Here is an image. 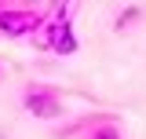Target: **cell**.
Segmentation results:
<instances>
[{
  "mask_svg": "<svg viewBox=\"0 0 146 139\" xmlns=\"http://www.w3.org/2000/svg\"><path fill=\"white\" fill-rule=\"evenodd\" d=\"M22 106H26V114H33L40 121H51V117L62 114V95L51 84L33 81V84H26V92H22Z\"/></svg>",
  "mask_w": 146,
  "mask_h": 139,
  "instance_id": "3957f363",
  "label": "cell"
},
{
  "mask_svg": "<svg viewBox=\"0 0 146 139\" xmlns=\"http://www.w3.org/2000/svg\"><path fill=\"white\" fill-rule=\"evenodd\" d=\"M139 15H143L139 7H124V11L117 15V22H113V26H117V29H131V22H139Z\"/></svg>",
  "mask_w": 146,
  "mask_h": 139,
  "instance_id": "8992f818",
  "label": "cell"
},
{
  "mask_svg": "<svg viewBox=\"0 0 146 139\" xmlns=\"http://www.w3.org/2000/svg\"><path fill=\"white\" fill-rule=\"evenodd\" d=\"M36 40L51 55H62V59L66 55H77V48H80L77 29H73V18H55V15H44V26H40Z\"/></svg>",
  "mask_w": 146,
  "mask_h": 139,
  "instance_id": "6da1fadb",
  "label": "cell"
},
{
  "mask_svg": "<svg viewBox=\"0 0 146 139\" xmlns=\"http://www.w3.org/2000/svg\"><path fill=\"white\" fill-rule=\"evenodd\" d=\"M80 128H84V136H80V139H124V136H121V124L113 121L110 114H99V117L84 121Z\"/></svg>",
  "mask_w": 146,
  "mask_h": 139,
  "instance_id": "277c9868",
  "label": "cell"
},
{
  "mask_svg": "<svg viewBox=\"0 0 146 139\" xmlns=\"http://www.w3.org/2000/svg\"><path fill=\"white\" fill-rule=\"evenodd\" d=\"M0 81H4V70H0Z\"/></svg>",
  "mask_w": 146,
  "mask_h": 139,
  "instance_id": "52a82bcc",
  "label": "cell"
},
{
  "mask_svg": "<svg viewBox=\"0 0 146 139\" xmlns=\"http://www.w3.org/2000/svg\"><path fill=\"white\" fill-rule=\"evenodd\" d=\"M77 7H80V0H51V7H48L44 15H55V18H77Z\"/></svg>",
  "mask_w": 146,
  "mask_h": 139,
  "instance_id": "5b68a950",
  "label": "cell"
},
{
  "mask_svg": "<svg viewBox=\"0 0 146 139\" xmlns=\"http://www.w3.org/2000/svg\"><path fill=\"white\" fill-rule=\"evenodd\" d=\"M40 26H44V11H33V7H0V33L11 37V40L36 37Z\"/></svg>",
  "mask_w": 146,
  "mask_h": 139,
  "instance_id": "7a4b0ae2",
  "label": "cell"
}]
</instances>
